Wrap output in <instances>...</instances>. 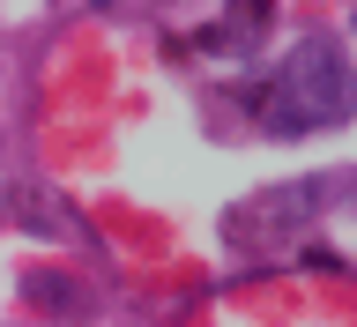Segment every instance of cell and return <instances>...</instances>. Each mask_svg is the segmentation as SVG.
Instances as JSON below:
<instances>
[{
	"instance_id": "cell-1",
	"label": "cell",
	"mask_w": 357,
	"mask_h": 327,
	"mask_svg": "<svg viewBox=\"0 0 357 327\" xmlns=\"http://www.w3.org/2000/svg\"><path fill=\"white\" fill-rule=\"evenodd\" d=\"M350 112V60L335 38H305L290 45V60L275 67V82L261 97V127L268 134H312V127H335Z\"/></svg>"
},
{
	"instance_id": "cell-2",
	"label": "cell",
	"mask_w": 357,
	"mask_h": 327,
	"mask_svg": "<svg viewBox=\"0 0 357 327\" xmlns=\"http://www.w3.org/2000/svg\"><path fill=\"white\" fill-rule=\"evenodd\" d=\"M30 298H45V305H75V312H82V290L52 283V275H30Z\"/></svg>"
},
{
	"instance_id": "cell-3",
	"label": "cell",
	"mask_w": 357,
	"mask_h": 327,
	"mask_svg": "<svg viewBox=\"0 0 357 327\" xmlns=\"http://www.w3.org/2000/svg\"><path fill=\"white\" fill-rule=\"evenodd\" d=\"M268 15H275V0H231V22L238 30H268Z\"/></svg>"
}]
</instances>
